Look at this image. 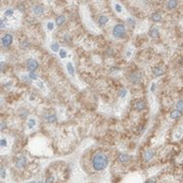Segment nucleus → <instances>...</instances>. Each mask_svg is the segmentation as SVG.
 Here are the masks:
<instances>
[{
    "label": "nucleus",
    "instance_id": "f257e3e1",
    "mask_svg": "<svg viewBox=\"0 0 183 183\" xmlns=\"http://www.w3.org/2000/svg\"><path fill=\"white\" fill-rule=\"evenodd\" d=\"M108 165V157L103 152H99L94 155L92 159V166L96 171H102Z\"/></svg>",
    "mask_w": 183,
    "mask_h": 183
},
{
    "label": "nucleus",
    "instance_id": "f03ea898",
    "mask_svg": "<svg viewBox=\"0 0 183 183\" xmlns=\"http://www.w3.org/2000/svg\"><path fill=\"white\" fill-rule=\"evenodd\" d=\"M125 32H126V29H125V26L123 24H118L113 27V36L117 39L123 38L125 35Z\"/></svg>",
    "mask_w": 183,
    "mask_h": 183
},
{
    "label": "nucleus",
    "instance_id": "7ed1b4c3",
    "mask_svg": "<svg viewBox=\"0 0 183 183\" xmlns=\"http://www.w3.org/2000/svg\"><path fill=\"white\" fill-rule=\"evenodd\" d=\"M143 78V73L140 71H134L129 75V81L131 84H138Z\"/></svg>",
    "mask_w": 183,
    "mask_h": 183
},
{
    "label": "nucleus",
    "instance_id": "20e7f679",
    "mask_svg": "<svg viewBox=\"0 0 183 183\" xmlns=\"http://www.w3.org/2000/svg\"><path fill=\"white\" fill-rule=\"evenodd\" d=\"M12 40H13V37L10 34H5L1 38V44L3 47H8V46L11 45Z\"/></svg>",
    "mask_w": 183,
    "mask_h": 183
},
{
    "label": "nucleus",
    "instance_id": "39448f33",
    "mask_svg": "<svg viewBox=\"0 0 183 183\" xmlns=\"http://www.w3.org/2000/svg\"><path fill=\"white\" fill-rule=\"evenodd\" d=\"M26 66L30 69V71H35L39 66V63L35 59H27L26 60Z\"/></svg>",
    "mask_w": 183,
    "mask_h": 183
},
{
    "label": "nucleus",
    "instance_id": "423d86ee",
    "mask_svg": "<svg viewBox=\"0 0 183 183\" xmlns=\"http://www.w3.org/2000/svg\"><path fill=\"white\" fill-rule=\"evenodd\" d=\"M26 165V158L24 157V156H20V157H18L16 159V161H15V166L17 168H24L25 166Z\"/></svg>",
    "mask_w": 183,
    "mask_h": 183
},
{
    "label": "nucleus",
    "instance_id": "0eeeda50",
    "mask_svg": "<svg viewBox=\"0 0 183 183\" xmlns=\"http://www.w3.org/2000/svg\"><path fill=\"white\" fill-rule=\"evenodd\" d=\"M32 10L36 15H41L44 12V6L42 4H35L33 8H32Z\"/></svg>",
    "mask_w": 183,
    "mask_h": 183
},
{
    "label": "nucleus",
    "instance_id": "6e6552de",
    "mask_svg": "<svg viewBox=\"0 0 183 183\" xmlns=\"http://www.w3.org/2000/svg\"><path fill=\"white\" fill-rule=\"evenodd\" d=\"M154 152L152 150H145L144 154V161L145 162H150V160H152L154 158Z\"/></svg>",
    "mask_w": 183,
    "mask_h": 183
},
{
    "label": "nucleus",
    "instance_id": "1a4fd4ad",
    "mask_svg": "<svg viewBox=\"0 0 183 183\" xmlns=\"http://www.w3.org/2000/svg\"><path fill=\"white\" fill-rule=\"evenodd\" d=\"M146 107L145 105V102L143 100H138L137 102L135 103V109L137 110V111H143V110H144Z\"/></svg>",
    "mask_w": 183,
    "mask_h": 183
},
{
    "label": "nucleus",
    "instance_id": "9d476101",
    "mask_svg": "<svg viewBox=\"0 0 183 183\" xmlns=\"http://www.w3.org/2000/svg\"><path fill=\"white\" fill-rule=\"evenodd\" d=\"M162 15L160 14L159 12H154L152 15H150V20L155 22H159V21H162Z\"/></svg>",
    "mask_w": 183,
    "mask_h": 183
},
{
    "label": "nucleus",
    "instance_id": "9b49d317",
    "mask_svg": "<svg viewBox=\"0 0 183 183\" xmlns=\"http://www.w3.org/2000/svg\"><path fill=\"white\" fill-rule=\"evenodd\" d=\"M153 73L156 76H161V75H163L164 73H165V70L163 69L162 67L157 66V67H155L154 69H153Z\"/></svg>",
    "mask_w": 183,
    "mask_h": 183
},
{
    "label": "nucleus",
    "instance_id": "f8f14e48",
    "mask_svg": "<svg viewBox=\"0 0 183 183\" xmlns=\"http://www.w3.org/2000/svg\"><path fill=\"white\" fill-rule=\"evenodd\" d=\"M119 161L123 164H126L129 162V156L126 154H119Z\"/></svg>",
    "mask_w": 183,
    "mask_h": 183
},
{
    "label": "nucleus",
    "instance_id": "ddd939ff",
    "mask_svg": "<svg viewBox=\"0 0 183 183\" xmlns=\"http://www.w3.org/2000/svg\"><path fill=\"white\" fill-rule=\"evenodd\" d=\"M149 35L152 37V38H158L159 37V31H158V29L157 27H152V29L150 30V32H149Z\"/></svg>",
    "mask_w": 183,
    "mask_h": 183
},
{
    "label": "nucleus",
    "instance_id": "4468645a",
    "mask_svg": "<svg viewBox=\"0 0 183 183\" xmlns=\"http://www.w3.org/2000/svg\"><path fill=\"white\" fill-rule=\"evenodd\" d=\"M57 120V117L55 114H49V115L46 116V121L48 123H53V122H56Z\"/></svg>",
    "mask_w": 183,
    "mask_h": 183
},
{
    "label": "nucleus",
    "instance_id": "2eb2a0df",
    "mask_svg": "<svg viewBox=\"0 0 183 183\" xmlns=\"http://www.w3.org/2000/svg\"><path fill=\"white\" fill-rule=\"evenodd\" d=\"M64 22H65V16L64 15H58L56 17V25L58 26H61Z\"/></svg>",
    "mask_w": 183,
    "mask_h": 183
},
{
    "label": "nucleus",
    "instance_id": "dca6fc26",
    "mask_svg": "<svg viewBox=\"0 0 183 183\" xmlns=\"http://www.w3.org/2000/svg\"><path fill=\"white\" fill-rule=\"evenodd\" d=\"M177 4H178V2L175 1V0H170V1L167 2L166 5H167V8H168V9H174V8L177 7Z\"/></svg>",
    "mask_w": 183,
    "mask_h": 183
},
{
    "label": "nucleus",
    "instance_id": "f3484780",
    "mask_svg": "<svg viewBox=\"0 0 183 183\" xmlns=\"http://www.w3.org/2000/svg\"><path fill=\"white\" fill-rule=\"evenodd\" d=\"M181 116V112L180 111H178V110H173V111L170 113V117L172 119H178V118H180Z\"/></svg>",
    "mask_w": 183,
    "mask_h": 183
},
{
    "label": "nucleus",
    "instance_id": "a211bd4d",
    "mask_svg": "<svg viewBox=\"0 0 183 183\" xmlns=\"http://www.w3.org/2000/svg\"><path fill=\"white\" fill-rule=\"evenodd\" d=\"M108 20H109V18H108L106 15H101V16L99 17L98 22H99V25H100V26H104V25H106V24H107Z\"/></svg>",
    "mask_w": 183,
    "mask_h": 183
},
{
    "label": "nucleus",
    "instance_id": "6ab92c4d",
    "mask_svg": "<svg viewBox=\"0 0 183 183\" xmlns=\"http://www.w3.org/2000/svg\"><path fill=\"white\" fill-rule=\"evenodd\" d=\"M66 68H67V71L69 72L70 75H72V76L74 75V68H73L71 62H68V63L66 64Z\"/></svg>",
    "mask_w": 183,
    "mask_h": 183
},
{
    "label": "nucleus",
    "instance_id": "aec40b11",
    "mask_svg": "<svg viewBox=\"0 0 183 183\" xmlns=\"http://www.w3.org/2000/svg\"><path fill=\"white\" fill-rule=\"evenodd\" d=\"M29 46H30V42L27 40H24V41H21L20 42V47L22 49H26Z\"/></svg>",
    "mask_w": 183,
    "mask_h": 183
},
{
    "label": "nucleus",
    "instance_id": "412c9836",
    "mask_svg": "<svg viewBox=\"0 0 183 183\" xmlns=\"http://www.w3.org/2000/svg\"><path fill=\"white\" fill-rule=\"evenodd\" d=\"M182 133H183V129H182V127H178L177 131L175 132V137H176V138H180Z\"/></svg>",
    "mask_w": 183,
    "mask_h": 183
},
{
    "label": "nucleus",
    "instance_id": "4be33fe9",
    "mask_svg": "<svg viewBox=\"0 0 183 183\" xmlns=\"http://www.w3.org/2000/svg\"><path fill=\"white\" fill-rule=\"evenodd\" d=\"M176 108H177L178 111H180V112H182V111H183V100H180L179 102L177 103V105H176Z\"/></svg>",
    "mask_w": 183,
    "mask_h": 183
},
{
    "label": "nucleus",
    "instance_id": "5701e85b",
    "mask_svg": "<svg viewBox=\"0 0 183 183\" xmlns=\"http://www.w3.org/2000/svg\"><path fill=\"white\" fill-rule=\"evenodd\" d=\"M51 49L53 50L54 52H58V51H60V50H59V45H58L57 43H53V44L51 45Z\"/></svg>",
    "mask_w": 183,
    "mask_h": 183
},
{
    "label": "nucleus",
    "instance_id": "b1692460",
    "mask_svg": "<svg viewBox=\"0 0 183 183\" xmlns=\"http://www.w3.org/2000/svg\"><path fill=\"white\" fill-rule=\"evenodd\" d=\"M35 124H36V121L34 120V119H30L29 122H27V126H29L30 128H33L35 126Z\"/></svg>",
    "mask_w": 183,
    "mask_h": 183
},
{
    "label": "nucleus",
    "instance_id": "393cba45",
    "mask_svg": "<svg viewBox=\"0 0 183 183\" xmlns=\"http://www.w3.org/2000/svg\"><path fill=\"white\" fill-rule=\"evenodd\" d=\"M5 15L6 16H12L13 15V10H12L11 8L6 9V10H5Z\"/></svg>",
    "mask_w": 183,
    "mask_h": 183
},
{
    "label": "nucleus",
    "instance_id": "a878e982",
    "mask_svg": "<svg viewBox=\"0 0 183 183\" xmlns=\"http://www.w3.org/2000/svg\"><path fill=\"white\" fill-rule=\"evenodd\" d=\"M59 55H60V57H61V58H65L67 54H66V51H65V50H64V49H61L60 51H59Z\"/></svg>",
    "mask_w": 183,
    "mask_h": 183
},
{
    "label": "nucleus",
    "instance_id": "bb28decb",
    "mask_svg": "<svg viewBox=\"0 0 183 183\" xmlns=\"http://www.w3.org/2000/svg\"><path fill=\"white\" fill-rule=\"evenodd\" d=\"M29 77H31L32 79H37V77H38V76H37V74H36V73H35L34 71H30V73H29Z\"/></svg>",
    "mask_w": 183,
    "mask_h": 183
},
{
    "label": "nucleus",
    "instance_id": "cd10ccee",
    "mask_svg": "<svg viewBox=\"0 0 183 183\" xmlns=\"http://www.w3.org/2000/svg\"><path fill=\"white\" fill-rule=\"evenodd\" d=\"M46 183H54V178H53V176L47 177V179H46Z\"/></svg>",
    "mask_w": 183,
    "mask_h": 183
},
{
    "label": "nucleus",
    "instance_id": "c85d7f7f",
    "mask_svg": "<svg viewBox=\"0 0 183 183\" xmlns=\"http://www.w3.org/2000/svg\"><path fill=\"white\" fill-rule=\"evenodd\" d=\"M115 9H116L117 12H121L122 11V7H121L120 4H115Z\"/></svg>",
    "mask_w": 183,
    "mask_h": 183
},
{
    "label": "nucleus",
    "instance_id": "c756f323",
    "mask_svg": "<svg viewBox=\"0 0 183 183\" xmlns=\"http://www.w3.org/2000/svg\"><path fill=\"white\" fill-rule=\"evenodd\" d=\"M127 22L131 26H134V25H135V21L133 20H131V18H127Z\"/></svg>",
    "mask_w": 183,
    "mask_h": 183
},
{
    "label": "nucleus",
    "instance_id": "7c9ffc66",
    "mask_svg": "<svg viewBox=\"0 0 183 183\" xmlns=\"http://www.w3.org/2000/svg\"><path fill=\"white\" fill-rule=\"evenodd\" d=\"M0 170H1V178H5L6 177V175H5V170H4V168L3 167H1V169H0Z\"/></svg>",
    "mask_w": 183,
    "mask_h": 183
},
{
    "label": "nucleus",
    "instance_id": "2f4dec72",
    "mask_svg": "<svg viewBox=\"0 0 183 183\" xmlns=\"http://www.w3.org/2000/svg\"><path fill=\"white\" fill-rule=\"evenodd\" d=\"M37 84H38V86H39V88H40L41 90H43V91H45V88H44V85H43V82H42V81H38V82H37Z\"/></svg>",
    "mask_w": 183,
    "mask_h": 183
},
{
    "label": "nucleus",
    "instance_id": "473e14b6",
    "mask_svg": "<svg viewBox=\"0 0 183 183\" xmlns=\"http://www.w3.org/2000/svg\"><path fill=\"white\" fill-rule=\"evenodd\" d=\"M47 27H48V30L51 31L53 27H54V24L53 22H48V25H47Z\"/></svg>",
    "mask_w": 183,
    "mask_h": 183
},
{
    "label": "nucleus",
    "instance_id": "72a5a7b5",
    "mask_svg": "<svg viewBox=\"0 0 183 183\" xmlns=\"http://www.w3.org/2000/svg\"><path fill=\"white\" fill-rule=\"evenodd\" d=\"M127 94V90H123L122 92H121V98H123V97H125V95Z\"/></svg>",
    "mask_w": 183,
    "mask_h": 183
},
{
    "label": "nucleus",
    "instance_id": "f704fd0d",
    "mask_svg": "<svg viewBox=\"0 0 183 183\" xmlns=\"http://www.w3.org/2000/svg\"><path fill=\"white\" fill-rule=\"evenodd\" d=\"M0 26H1V29L3 30L5 27V24H4V20H0Z\"/></svg>",
    "mask_w": 183,
    "mask_h": 183
},
{
    "label": "nucleus",
    "instance_id": "c9c22d12",
    "mask_svg": "<svg viewBox=\"0 0 183 183\" xmlns=\"http://www.w3.org/2000/svg\"><path fill=\"white\" fill-rule=\"evenodd\" d=\"M6 139H1V146H6Z\"/></svg>",
    "mask_w": 183,
    "mask_h": 183
},
{
    "label": "nucleus",
    "instance_id": "e433bc0d",
    "mask_svg": "<svg viewBox=\"0 0 183 183\" xmlns=\"http://www.w3.org/2000/svg\"><path fill=\"white\" fill-rule=\"evenodd\" d=\"M131 52H132V50H131V49H129V50L127 51V55H126V57H127V58H129V57H130Z\"/></svg>",
    "mask_w": 183,
    "mask_h": 183
},
{
    "label": "nucleus",
    "instance_id": "4c0bfd02",
    "mask_svg": "<svg viewBox=\"0 0 183 183\" xmlns=\"http://www.w3.org/2000/svg\"><path fill=\"white\" fill-rule=\"evenodd\" d=\"M5 125H6V124H5V123H4L3 121H2V122H1V130H3L4 128H5Z\"/></svg>",
    "mask_w": 183,
    "mask_h": 183
},
{
    "label": "nucleus",
    "instance_id": "58836bf2",
    "mask_svg": "<svg viewBox=\"0 0 183 183\" xmlns=\"http://www.w3.org/2000/svg\"><path fill=\"white\" fill-rule=\"evenodd\" d=\"M144 183H156V181H154V180H148V181H145Z\"/></svg>",
    "mask_w": 183,
    "mask_h": 183
},
{
    "label": "nucleus",
    "instance_id": "ea45409f",
    "mask_svg": "<svg viewBox=\"0 0 183 183\" xmlns=\"http://www.w3.org/2000/svg\"><path fill=\"white\" fill-rule=\"evenodd\" d=\"M155 91V84H153V86H152V92Z\"/></svg>",
    "mask_w": 183,
    "mask_h": 183
},
{
    "label": "nucleus",
    "instance_id": "a19ab883",
    "mask_svg": "<svg viewBox=\"0 0 183 183\" xmlns=\"http://www.w3.org/2000/svg\"><path fill=\"white\" fill-rule=\"evenodd\" d=\"M27 183H36L35 181H31V182H27Z\"/></svg>",
    "mask_w": 183,
    "mask_h": 183
}]
</instances>
